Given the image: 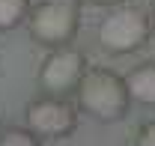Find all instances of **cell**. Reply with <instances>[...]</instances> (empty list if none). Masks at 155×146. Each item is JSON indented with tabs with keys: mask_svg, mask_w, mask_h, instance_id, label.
Here are the masks:
<instances>
[{
	"mask_svg": "<svg viewBox=\"0 0 155 146\" xmlns=\"http://www.w3.org/2000/svg\"><path fill=\"white\" fill-rule=\"evenodd\" d=\"M128 90H125V78L116 75L114 69H87L84 81L75 90V108L84 110L87 116H93L98 122H116L128 113Z\"/></svg>",
	"mask_w": 155,
	"mask_h": 146,
	"instance_id": "obj_1",
	"label": "cell"
},
{
	"mask_svg": "<svg viewBox=\"0 0 155 146\" xmlns=\"http://www.w3.org/2000/svg\"><path fill=\"white\" fill-rule=\"evenodd\" d=\"M152 36V24H149V12L140 9L134 3H122V6H110L104 12V18L96 27V42L101 51L107 54H134L140 51Z\"/></svg>",
	"mask_w": 155,
	"mask_h": 146,
	"instance_id": "obj_2",
	"label": "cell"
},
{
	"mask_svg": "<svg viewBox=\"0 0 155 146\" xmlns=\"http://www.w3.org/2000/svg\"><path fill=\"white\" fill-rule=\"evenodd\" d=\"M78 27H81V6L75 0H45L33 6L27 15L30 39L48 51L72 45L78 36Z\"/></svg>",
	"mask_w": 155,
	"mask_h": 146,
	"instance_id": "obj_3",
	"label": "cell"
},
{
	"mask_svg": "<svg viewBox=\"0 0 155 146\" xmlns=\"http://www.w3.org/2000/svg\"><path fill=\"white\" fill-rule=\"evenodd\" d=\"M87 69H90V63H87L84 51H78L72 45L54 48V51H48V57L39 66V78H36L39 90H42V95L69 98V95H75V90L84 81Z\"/></svg>",
	"mask_w": 155,
	"mask_h": 146,
	"instance_id": "obj_4",
	"label": "cell"
},
{
	"mask_svg": "<svg viewBox=\"0 0 155 146\" xmlns=\"http://www.w3.org/2000/svg\"><path fill=\"white\" fill-rule=\"evenodd\" d=\"M24 125L39 140H60L78 128V108L60 95H39L24 110Z\"/></svg>",
	"mask_w": 155,
	"mask_h": 146,
	"instance_id": "obj_5",
	"label": "cell"
},
{
	"mask_svg": "<svg viewBox=\"0 0 155 146\" xmlns=\"http://www.w3.org/2000/svg\"><path fill=\"white\" fill-rule=\"evenodd\" d=\"M122 78H125V90L131 101L155 108V63H137Z\"/></svg>",
	"mask_w": 155,
	"mask_h": 146,
	"instance_id": "obj_6",
	"label": "cell"
},
{
	"mask_svg": "<svg viewBox=\"0 0 155 146\" xmlns=\"http://www.w3.org/2000/svg\"><path fill=\"white\" fill-rule=\"evenodd\" d=\"M30 9V0H0V30H15L27 24Z\"/></svg>",
	"mask_w": 155,
	"mask_h": 146,
	"instance_id": "obj_7",
	"label": "cell"
},
{
	"mask_svg": "<svg viewBox=\"0 0 155 146\" xmlns=\"http://www.w3.org/2000/svg\"><path fill=\"white\" fill-rule=\"evenodd\" d=\"M0 146H42V140L27 125H12L0 131Z\"/></svg>",
	"mask_w": 155,
	"mask_h": 146,
	"instance_id": "obj_8",
	"label": "cell"
},
{
	"mask_svg": "<svg viewBox=\"0 0 155 146\" xmlns=\"http://www.w3.org/2000/svg\"><path fill=\"white\" fill-rule=\"evenodd\" d=\"M134 146H155V119L143 122L134 134Z\"/></svg>",
	"mask_w": 155,
	"mask_h": 146,
	"instance_id": "obj_9",
	"label": "cell"
},
{
	"mask_svg": "<svg viewBox=\"0 0 155 146\" xmlns=\"http://www.w3.org/2000/svg\"><path fill=\"white\" fill-rule=\"evenodd\" d=\"M98 6H107V9H110V6H122V3H128V0H96Z\"/></svg>",
	"mask_w": 155,
	"mask_h": 146,
	"instance_id": "obj_10",
	"label": "cell"
},
{
	"mask_svg": "<svg viewBox=\"0 0 155 146\" xmlns=\"http://www.w3.org/2000/svg\"><path fill=\"white\" fill-rule=\"evenodd\" d=\"M149 24H152V33H155V0H152V9H149Z\"/></svg>",
	"mask_w": 155,
	"mask_h": 146,
	"instance_id": "obj_11",
	"label": "cell"
}]
</instances>
